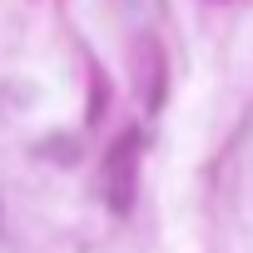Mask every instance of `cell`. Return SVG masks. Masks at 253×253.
<instances>
[{
  "label": "cell",
  "mask_w": 253,
  "mask_h": 253,
  "mask_svg": "<svg viewBox=\"0 0 253 253\" xmlns=\"http://www.w3.org/2000/svg\"><path fill=\"white\" fill-rule=\"evenodd\" d=\"M134 164H139V134H119V144L104 154V194L119 213L134 199Z\"/></svg>",
  "instance_id": "cell-1"
}]
</instances>
